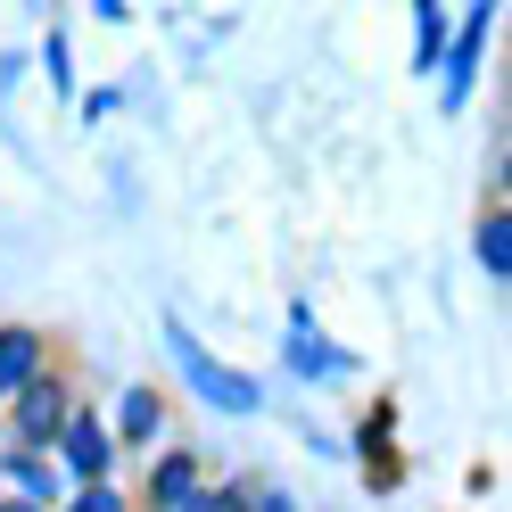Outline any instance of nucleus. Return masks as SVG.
<instances>
[{"label": "nucleus", "mask_w": 512, "mask_h": 512, "mask_svg": "<svg viewBox=\"0 0 512 512\" xmlns=\"http://www.w3.org/2000/svg\"><path fill=\"white\" fill-rule=\"evenodd\" d=\"M488 25H496V9H471V17H463V34H455V58H446V108H463V100H471L479 50H488Z\"/></svg>", "instance_id": "obj_4"}, {"label": "nucleus", "mask_w": 512, "mask_h": 512, "mask_svg": "<svg viewBox=\"0 0 512 512\" xmlns=\"http://www.w3.org/2000/svg\"><path fill=\"white\" fill-rule=\"evenodd\" d=\"M356 356H347V347H331V339H314V314L298 306L290 314V372H306V380H331V372H347Z\"/></svg>", "instance_id": "obj_5"}, {"label": "nucleus", "mask_w": 512, "mask_h": 512, "mask_svg": "<svg viewBox=\"0 0 512 512\" xmlns=\"http://www.w3.org/2000/svg\"><path fill=\"white\" fill-rule=\"evenodd\" d=\"M9 512H34V504H9Z\"/></svg>", "instance_id": "obj_15"}, {"label": "nucleus", "mask_w": 512, "mask_h": 512, "mask_svg": "<svg viewBox=\"0 0 512 512\" xmlns=\"http://www.w3.org/2000/svg\"><path fill=\"white\" fill-rule=\"evenodd\" d=\"M157 422H166V413H157V389H124L116 430H124V438H157Z\"/></svg>", "instance_id": "obj_9"}, {"label": "nucleus", "mask_w": 512, "mask_h": 512, "mask_svg": "<svg viewBox=\"0 0 512 512\" xmlns=\"http://www.w3.org/2000/svg\"><path fill=\"white\" fill-rule=\"evenodd\" d=\"M190 496H199V471H190V455H166V463L149 471V504H157V512H182Z\"/></svg>", "instance_id": "obj_7"}, {"label": "nucleus", "mask_w": 512, "mask_h": 512, "mask_svg": "<svg viewBox=\"0 0 512 512\" xmlns=\"http://www.w3.org/2000/svg\"><path fill=\"white\" fill-rule=\"evenodd\" d=\"M58 438H67V471L83 479V488H100V479H108V455H116V438L91 422V413H67V430H58Z\"/></svg>", "instance_id": "obj_2"}, {"label": "nucleus", "mask_w": 512, "mask_h": 512, "mask_svg": "<svg viewBox=\"0 0 512 512\" xmlns=\"http://www.w3.org/2000/svg\"><path fill=\"white\" fill-rule=\"evenodd\" d=\"M9 479H17V488L34 496V512H42V496H50V471H42V455H25V446H17V455H9Z\"/></svg>", "instance_id": "obj_11"}, {"label": "nucleus", "mask_w": 512, "mask_h": 512, "mask_svg": "<svg viewBox=\"0 0 512 512\" xmlns=\"http://www.w3.org/2000/svg\"><path fill=\"white\" fill-rule=\"evenodd\" d=\"M25 380H42V339L25 323H9V331H0V405H9Z\"/></svg>", "instance_id": "obj_6"}, {"label": "nucleus", "mask_w": 512, "mask_h": 512, "mask_svg": "<svg viewBox=\"0 0 512 512\" xmlns=\"http://www.w3.org/2000/svg\"><path fill=\"white\" fill-rule=\"evenodd\" d=\"M17 430H25V455H34L42 438L67 430V397H58V380H25V389H17Z\"/></svg>", "instance_id": "obj_3"}, {"label": "nucleus", "mask_w": 512, "mask_h": 512, "mask_svg": "<svg viewBox=\"0 0 512 512\" xmlns=\"http://www.w3.org/2000/svg\"><path fill=\"white\" fill-rule=\"evenodd\" d=\"M256 512H298V504H290V496H273V488H265V496H256Z\"/></svg>", "instance_id": "obj_14"}, {"label": "nucleus", "mask_w": 512, "mask_h": 512, "mask_svg": "<svg viewBox=\"0 0 512 512\" xmlns=\"http://www.w3.org/2000/svg\"><path fill=\"white\" fill-rule=\"evenodd\" d=\"M479 265H488L496 281L512 273V223H504V215H488V223H479Z\"/></svg>", "instance_id": "obj_10"}, {"label": "nucleus", "mask_w": 512, "mask_h": 512, "mask_svg": "<svg viewBox=\"0 0 512 512\" xmlns=\"http://www.w3.org/2000/svg\"><path fill=\"white\" fill-rule=\"evenodd\" d=\"M182 512H240V496H223V488H215V496H190Z\"/></svg>", "instance_id": "obj_13"}, {"label": "nucleus", "mask_w": 512, "mask_h": 512, "mask_svg": "<svg viewBox=\"0 0 512 512\" xmlns=\"http://www.w3.org/2000/svg\"><path fill=\"white\" fill-rule=\"evenodd\" d=\"M75 512H124V496H108V479H100V488H83V496H75Z\"/></svg>", "instance_id": "obj_12"}, {"label": "nucleus", "mask_w": 512, "mask_h": 512, "mask_svg": "<svg viewBox=\"0 0 512 512\" xmlns=\"http://www.w3.org/2000/svg\"><path fill=\"white\" fill-rule=\"evenodd\" d=\"M413 34H422V42H413V67H438V58H446V9H430V0H422V9H413Z\"/></svg>", "instance_id": "obj_8"}, {"label": "nucleus", "mask_w": 512, "mask_h": 512, "mask_svg": "<svg viewBox=\"0 0 512 512\" xmlns=\"http://www.w3.org/2000/svg\"><path fill=\"white\" fill-rule=\"evenodd\" d=\"M166 347H174L182 380H190V389H199L215 413H256V380H248V372H232V364H215L207 347L190 339V323H174V314H166Z\"/></svg>", "instance_id": "obj_1"}]
</instances>
